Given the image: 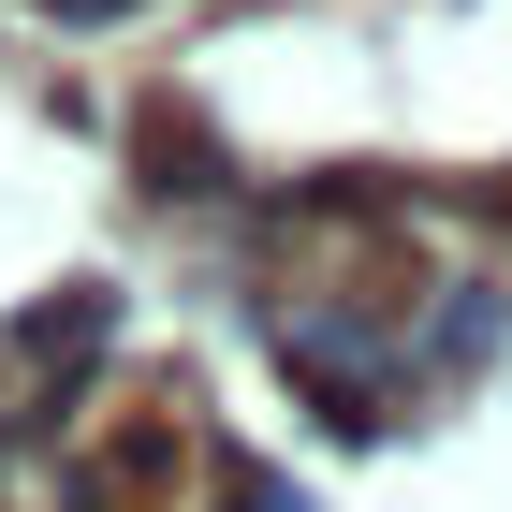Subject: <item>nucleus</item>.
<instances>
[{
	"label": "nucleus",
	"instance_id": "nucleus-1",
	"mask_svg": "<svg viewBox=\"0 0 512 512\" xmlns=\"http://www.w3.org/2000/svg\"><path fill=\"white\" fill-rule=\"evenodd\" d=\"M176 498V425L161 410H132V425L88 439V512H161Z\"/></svg>",
	"mask_w": 512,
	"mask_h": 512
},
{
	"label": "nucleus",
	"instance_id": "nucleus-2",
	"mask_svg": "<svg viewBox=\"0 0 512 512\" xmlns=\"http://www.w3.org/2000/svg\"><path fill=\"white\" fill-rule=\"evenodd\" d=\"M147 176H205V132L176 118V103H161V118H147Z\"/></svg>",
	"mask_w": 512,
	"mask_h": 512
}]
</instances>
